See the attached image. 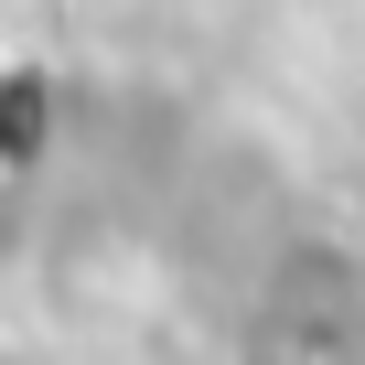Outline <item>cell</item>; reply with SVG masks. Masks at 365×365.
Here are the masks:
<instances>
[{
	"label": "cell",
	"instance_id": "1",
	"mask_svg": "<svg viewBox=\"0 0 365 365\" xmlns=\"http://www.w3.org/2000/svg\"><path fill=\"white\" fill-rule=\"evenodd\" d=\"M247 365H365V301L333 258H301L269 279L247 322Z\"/></svg>",
	"mask_w": 365,
	"mask_h": 365
}]
</instances>
